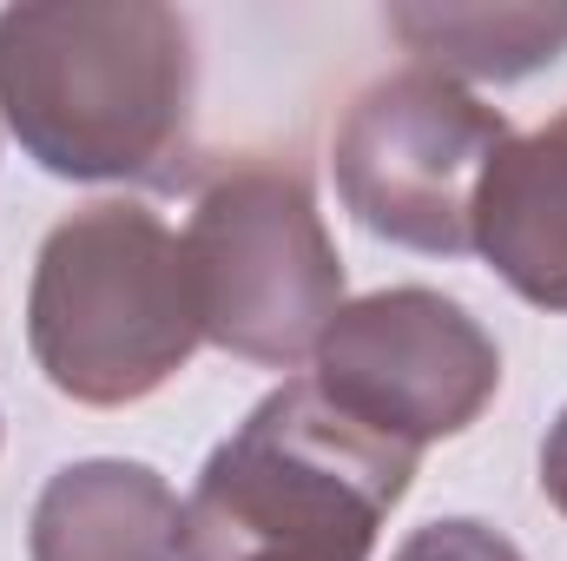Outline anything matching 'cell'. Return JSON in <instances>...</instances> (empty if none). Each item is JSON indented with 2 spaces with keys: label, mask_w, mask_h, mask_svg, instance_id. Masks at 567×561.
<instances>
[{
  "label": "cell",
  "mask_w": 567,
  "mask_h": 561,
  "mask_svg": "<svg viewBox=\"0 0 567 561\" xmlns=\"http://www.w3.org/2000/svg\"><path fill=\"white\" fill-rule=\"evenodd\" d=\"M310 364L330 410L416 456L442 436H462L502 390L495 337L468 317V304L429 284L350 297L317 337Z\"/></svg>",
  "instance_id": "cell-6"
},
{
  "label": "cell",
  "mask_w": 567,
  "mask_h": 561,
  "mask_svg": "<svg viewBox=\"0 0 567 561\" xmlns=\"http://www.w3.org/2000/svg\"><path fill=\"white\" fill-rule=\"evenodd\" d=\"M542 496H548V502L567 516V410L555 417L548 442H542Z\"/></svg>",
  "instance_id": "cell-11"
},
{
  "label": "cell",
  "mask_w": 567,
  "mask_h": 561,
  "mask_svg": "<svg viewBox=\"0 0 567 561\" xmlns=\"http://www.w3.org/2000/svg\"><path fill=\"white\" fill-rule=\"evenodd\" d=\"M416 462V449L330 410L310 377H290L205 456L178 561H370Z\"/></svg>",
  "instance_id": "cell-2"
},
{
  "label": "cell",
  "mask_w": 567,
  "mask_h": 561,
  "mask_svg": "<svg viewBox=\"0 0 567 561\" xmlns=\"http://www.w3.org/2000/svg\"><path fill=\"white\" fill-rule=\"evenodd\" d=\"M185 502L126 456L66 462L27 522V561H178Z\"/></svg>",
  "instance_id": "cell-8"
},
{
  "label": "cell",
  "mask_w": 567,
  "mask_h": 561,
  "mask_svg": "<svg viewBox=\"0 0 567 561\" xmlns=\"http://www.w3.org/2000/svg\"><path fill=\"white\" fill-rule=\"evenodd\" d=\"M390 33L442 80H528L567 53V7H522V0H429L390 7Z\"/></svg>",
  "instance_id": "cell-9"
},
{
  "label": "cell",
  "mask_w": 567,
  "mask_h": 561,
  "mask_svg": "<svg viewBox=\"0 0 567 561\" xmlns=\"http://www.w3.org/2000/svg\"><path fill=\"white\" fill-rule=\"evenodd\" d=\"M508 140V120L482 106L462 80L403 67L350 100L330 140L337 198L370 238L429 258H462L482 165Z\"/></svg>",
  "instance_id": "cell-5"
},
{
  "label": "cell",
  "mask_w": 567,
  "mask_h": 561,
  "mask_svg": "<svg viewBox=\"0 0 567 561\" xmlns=\"http://www.w3.org/2000/svg\"><path fill=\"white\" fill-rule=\"evenodd\" d=\"M198 53L158 0H27L0 13V120L73 185H172L192 140Z\"/></svg>",
  "instance_id": "cell-1"
},
{
  "label": "cell",
  "mask_w": 567,
  "mask_h": 561,
  "mask_svg": "<svg viewBox=\"0 0 567 561\" xmlns=\"http://www.w3.org/2000/svg\"><path fill=\"white\" fill-rule=\"evenodd\" d=\"M390 561H528L502 529L475 522V516H449V522H423L396 542Z\"/></svg>",
  "instance_id": "cell-10"
},
{
  "label": "cell",
  "mask_w": 567,
  "mask_h": 561,
  "mask_svg": "<svg viewBox=\"0 0 567 561\" xmlns=\"http://www.w3.org/2000/svg\"><path fill=\"white\" fill-rule=\"evenodd\" d=\"M205 344L185 238L140 198L66 212L33 258L27 350L40 377L86 404L126 410L165 390Z\"/></svg>",
  "instance_id": "cell-3"
},
{
  "label": "cell",
  "mask_w": 567,
  "mask_h": 561,
  "mask_svg": "<svg viewBox=\"0 0 567 561\" xmlns=\"http://www.w3.org/2000/svg\"><path fill=\"white\" fill-rule=\"evenodd\" d=\"M468 252H482L522 304L567 317V106L482 165Z\"/></svg>",
  "instance_id": "cell-7"
},
{
  "label": "cell",
  "mask_w": 567,
  "mask_h": 561,
  "mask_svg": "<svg viewBox=\"0 0 567 561\" xmlns=\"http://www.w3.org/2000/svg\"><path fill=\"white\" fill-rule=\"evenodd\" d=\"M185 272L205 344L297 370L343 310V258L297 165L245 159L218 172L185 225Z\"/></svg>",
  "instance_id": "cell-4"
}]
</instances>
